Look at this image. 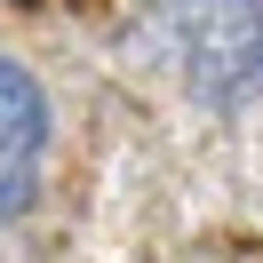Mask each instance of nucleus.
Segmentation results:
<instances>
[{
  "label": "nucleus",
  "instance_id": "f257e3e1",
  "mask_svg": "<svg viewBox=\"0 0 263 263\" xmlns=\"http://www.w3.org/2000/svg\"><path fill=\"white\" fill-rule=\"evenodd\" d=\"M160 48L192 104L239 112L263 96V0H160Z\"/></svg>",
  "mask_w": 263,
  "mask_h": 263
},
{
  "label": "nucleus",
  "instance_id": "f03ea898",
  "mask_svg": "<svg viewBox=\"0 0 263 263\" xmlns=\"http://www.w3.org/2000/svg\"><path fill=\"white\" fill-rule=\"evenodd\" d=\"M48 144H56V104L40 88V72L16 64V56H0V231L32 208Z\"/></svg>",
  "mask_w": 263,
  "mask_h": 263
}]
</instances>
